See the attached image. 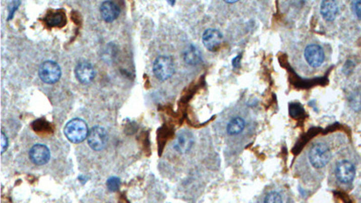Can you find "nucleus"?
Instances as JSON below:
<instances>
[{
  "label": "nucleus",
  "mask_w": 361,
  "mask_h": 203,
  "mask_svg": "<svg viewBox=\"0 0 361 203\" xmlns=\"http://www.w3.org/2000/svg\"><path fill=\"white\" fill-rule=\"evenodd\" d=\"M86 122L82 118H73L70 120L65 127V134L70 142L78 144L82 143L88 138L89 134Z\"/></svg>",
  "instance_id": "f257e3e1"
},
{
  "label": "nucleus",
  "mask_w": 361,
  "mask_h": 203,
  "mask_svg": "<svg viewBox=\"0 0 361 203\" xmlns=\"http://www.w3.org/2000/svg\"><path fill=\"white\" fill-rule=\"evenodd\" d=\"M308 157L310 163L314 168H323L331 161V152L330 147L324 143H317L311 147Z\"/></svg>",
  "instance_id": "f03ea898"
},
{
  "label": "nucleus",
  "mask_w": 361,
  "mask_h": 203,
  "mask_svg": "<svg viewBox=\"0 0 361 203\" xmlns=\"http://www.w3.org/2000/svg\"><path fill=\"white\" fill-rule=\"evenodd\" d=\"M153 71L156 78L161 82L167 81L174 74V63L171 57L159 56L155 59Z\"/></svg>",
  "instance_id": "7ed1b4c3"
},
{
  "label": "nucleus",
  "mask_w": 361,
  "mask_h": 203,
  "mask_svg": "<svg viewBox=\"0 0 361 203\" xmlns=\"http://www.w3.org/2000/svg\"><path fill=\"white\" fill-rule=\"evenodd\" d=\"M62 70L55 61H46L39 68V77L45 83L53 84L60 80Z\"/></svg>",
  "instance_id": "20e7f679"
},
{
  "label": "nucleus",
  "mask_w": 361,
  "mask_h": 203,
  "mask_svg": "<svg viewBox=\"0 0 361 203\" xmlns=\"http://www.w3.org/2000/svg\"><path fill=\"white\" fill-rule=\"evenodd\" d=\"M88 143L90 147L96 151L102 150L108 142V133L102 126L96 125L92 127L88 134Z\"/></svg>",
  "instance_id": "39448f33"
},
{
  "label": "nucleus",
  "mask_w": 361,
  "mask_h": 203,
  "mask_svg": "<svg viewBox=\"0 0 361 203\" xmlns=\"http://www.w3.org/2000/svg\"><path fill=\"white\" fill-rule=\"evenodd\" d=\"M336 177L341 183L348 184L354 180L356 175V169L349 161H341L336 166Z\"/></svg>",
  "instance_id": "423d86ee"
},
{
  "label": "nucleus",
  "mask_w": 361,
  "mask_h": 203,
  "mask_svg": "<svg viewBox=\"0 0 361 203\" xmlns=\"http://www.w3.org/2000/svg\"><path fill=\"white\" fill-rule=\"evenodd\" d=\"M305 58L307 63L314 67L317 68L323 64L324 61V52L323 48L318 44H309L305 50Z\"/></svg>",
  "instance_id": "0eeeda50"
},
{
  "label": "nucleus",
  "mask_w": 361,
  "mask_h": 203,
  "mask_svg": "<svg viewBox=\"0 0 361 203\" xmlns=\"http://www.w3.org/2000/svg\"><path fill=\"white\" fill-rule=\"evenodd\" d=\"M223 39V35L218 29L210 28L207 29L202 35V43L207 50L216 52L219 49Z\"/></svg>",
  "instance_id": "6e6552de"
},
{
  "label": "nucleus",
  "mask_w": 361,
  "mask_h": 203,
  "mask_svg": "<svg viewBox=\"0 0 361 203\" xmlns=\"http://www.w3.org/2000/svg\"><path fill=\"white\" fill-rule=\"evenodd\" d=\"M75 76L82 84H89L94 80V68L89 61H80L75 68Z\"/></svg>",
  "instance_id": "1a4fd4ad"
},
{
  "label": "nucleus",
  "mask_w": 361,
  "mask_h": 203,
  "mask_svg": "<svg viewBox=\"0 0 361 203\" xmlns=\"http://www.w3.org/2000/svg\"><path fill=\"white\" fill-rule=\"evenodd\" d=\"M50 150L46 146L42 144H37L31 148L29 157L31 161L36 165H43L47 164L50 160Z\"/></svg>",
  "instance_id": "9d476101"
},
{
  "label": "nucleus",
  "mask_w": 361,
  "mask_h": 203,
  "mask_svg": "<svg viewBox=\"0 0 361 203\" xmlns=\"http://www.w3.org/2000/svg\"><path fill=\"white\" fill-rule=\"evenodd\" d=\"M194 144V134L189 131L184 130L177 136L174 143V149L180 154L189 152Z\"/></svg>",
  "instance_id": "9b49d317"
},
{
  "label": "nucleus",
  "mask_w": 361,
  "mask_h": 203,
  "mask_svg": "<svg viewBox=\"0 0 361 203\" xmlns=\"http://www.w3.org/2000/svg\"><path fill=\"white\" fill-rule=\"evenodd\" d=\"M101 17L107 23L115 21L121 14V9L112 1H105L100 6Z\"/></svg>",
  "instance_id": "f8f14e48"
},
{
  "label": "nucleus",
  "mask_w": 361,
  "mask_h": 203,
  "mask_svg": "<svg viewBox=\"0 0 361 203\" xmlns=\"http://www.w3.org/2000/svg\"><path fill=\"white\" fill-rule=\"evenodd\" d=\"M43 20L50 27H63L66 24V17L63 10L48 12Z\"/></svg>",
  "instance_id": "ddd939ff"
},
{
  "label": "nucleus",
  "mask_w": 361,
  "mask_h": 203,
  "mask_svg": "<svg viewBox=\"0 0 361 203\" xmlns=\"http://www.w3.org/2000/svg\"><path fill=\"white\" fill-rule=\"evenodd\" d=\"M339 13V6L335 1H323L321 4V14L326 21H333Z\"/></svg>",
  "instance_id": "4468645a"
},
{
  "label": "nucleus",
  "mask_w": 361,
  "mask_h": 203,
  "mask_svg": "<svg viewBox=\"0 0 361 203\" xmlns=\"http://www.w3.org/2000/svg\"><path fill=\"white\" fill-rule=\"evenodd\" d=\"M184 59L187 64L197 65L202 62V54L198 48L191 44L184 52Z\"/></svg>",
  "instance_id": "2eb2a0df"
},
{
  "label": "nucleus",
  "mask_w": 361,
  "mask_h": 203,
  "mask_svg": "<svg viewBox=\"0 0 361 203\" xmlns=\"http://www.w3.org/2000/svg\"><path fill=\"white\" fill-rule=\"evenodd\" d=\"M246 122L242 117H233L227 125V133L229 136H236L240 134L243 130L245 129Z\"/></svg>",
  "instance_id": "dca6fc26"
},
{
  "label": "nucleus",
  "mask_w": 361,
  "mask_h": 203,
  "mask_svg": "<svg viewBox=\"0 0 361 203\" xmlns=\"http://www.w3.org/2000/svg\"><path fill=\"white\" fill-rule=\"evenodd\" d=\"M33 128L35 132H43V131H50V125L49 123L43 120V119H38L36 121L33 123Z\"/></svg>",
  "instance_id": "f3484780"
},
{
  "label": "nucleus",
  "mask_w": 361,
  "mask_h": 203,
  "mask_svg": "<svg viewBox=\"0 0 361 203\" xmlns=\"http://www.w3.org/2000/svg\"><path fill=\"white\" fill-rule=\"evenodd\" d=\"M264 203H283V199L278 192L272 191L266 196Z\"/></svg>",
  "instance_id": "a211bd4d"
},
{
  "label": "nucleus",
  "mask_w": 361,
  "mask_h": 203,
  "mask_svg": "<svg viewBox=\"0 0 361 203\" xmlns=\"http://www.w3.org/2000/svg\"><path fill=\"white\" fill-rule=\"evenodd\" d=\"M107 186H108V190H111V191H116L118 190V188L121 186V180L117 177L109 178L108 182H107Z\"/></svg>",
  "instance_id": "6ab92c4d"
},
{
  "label": "nucleus",
  "mask_w": 361,
  "mask_h": 203,
  "mask_svg": "<svg viewBox=\"0 0 361 203\" xmlns=\"http://www.w3.org/2000/svg\"><path fill=\"white\" fill-rule=\"evenodd\" d=\"M352 9L357 18L361 20V1H355L352 3Z\"/></svg>",
  "instance_id": "aec40b11"
},
{
  "label": "nucleus",
  "mask_w": 361,
  "mask_h": 203,
  "mask_svg": "<svg viewBox=\"0 0 361 203\" xmlns=\"http://www.w3.org/2000/svg\"><path fill=\"white\" fill-rule=\"evenodd\" d=\"M9 147V139L7 138V136L5 134L4 132L1 133V147H2V154L6 151V149Z\"/></svg>",
  "instance_id": "412c9836"
},
{
  "label": "nucleus",
  "mask_w": 361,
  "mask_h": 203,
  "mask_svg": "<svg viewBox=\"0 0 361 203\" xmlns=\"http://www.w3.org/2000/svg\"><path fill=\"white\" fill-rule=\"evenodd\" d=\"M20 5V2H13L12 5L10 6V9H9V20H10L11 18H13V15L16 12V10L18 9V7Z\"/></svg>",
  "instance_id": "4be33fe9"
},
{
  "label": "nucleus",
  "mask_w": 361,
  "mask_h": 203,
  "mask_svg": "<svg viewBox=\"0 0 361 203\" xmlns=\"http://www.w3.org/2000/svg\"><path fill=\"white\" fill-rule=\"evenodd\" d=\"M239 61H240V55H238V56L235 57L234 59H233L232 61V65L235 67V68H236V67H238V65H239Z\"/></svg>",
  "instance_id": "5701e85b"
}]
</instances>
